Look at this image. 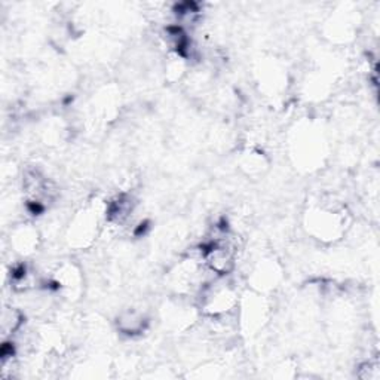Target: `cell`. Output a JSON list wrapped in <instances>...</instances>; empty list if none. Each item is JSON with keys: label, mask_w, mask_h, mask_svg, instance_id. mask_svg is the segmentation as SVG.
Masks as SVG:
<instances>
[{"label": "cell", "mask_w": 380, "mask_h": 380, "mask_svg": "<svg viewBox=\"0 0 380 380\" xmlns=\"http://www.w3.org/2000/svg\"><path fill=\"white\" fill-rule=\"evenodd\" d=\"M310 227L317 230L318 235H326L327 238L337 236V234L342 230V226H344V218L342 217V213L335 208H322L315 210L310 215Z\"/></svg>", "instance_id": "6da1fadb"}, {"label": "cell", "mask_w": 380, "mask_h": 380, "mask_svg": "<svg viewBox=\"0 0 380 380\" xmlns=\"http://www.w3.org/2000/svg\"><path fill=\"white\" fill-rule=\"evenodd\" d=\"M147 326V318L144 314L138 312L135 309H130L122 312L118 318V328L122 331L123 335L134 336V335H140L142 331H144Z\"/></svg>", "instance_id": "7a4b0ae2"}, {"label": "cell", "mask_w": 380, "mask_h": 380, "mask_svg": "<svg viewBox=\"0 0 380 380\" xmlns=\"http://www.w3.org/2000/svg\"><path fill=\"white\" fill-rule=\"evenodd\" d=\"M22 321H24V317L15 307H9L3 310L2 315V331L3 336H9L17 333L22 327Z\"/></svg>", "instance_id": "3957f363"}]
</instances>
